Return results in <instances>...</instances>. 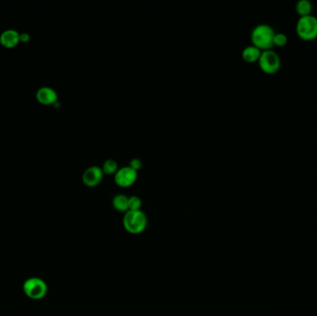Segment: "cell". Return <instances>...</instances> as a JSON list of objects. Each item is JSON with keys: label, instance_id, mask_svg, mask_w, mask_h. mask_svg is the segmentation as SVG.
<instances>
[{"label": "cell", "instance_id": "obj_10", "mask_svg": "<svg viewBox=\"0 0 317 316\" xmlns=\"http://www.w3.org/2000/svg\"><path fill=\"white\" fill-rule=\"evenodd\" d=\"M262 50L254 45H249L242 50V57L248 62H254L258 60Z\"/></svg>", "mask_w": 317, "mask_h": 316}, {"label": "cell", "instance_id": "obj_3", "mask_svg": "<svg viewBox=\"0 0 317 316\" xmlns=\"http://www.w3.org/2000/svg\"><path fill=\"white\" fill-rule=\"evenodd\" d=\"M296 32L303 40L317 38V17L312 14L300 16L296 23Z\"/></svg>", "mask_w": 317, "mask_h": 316}, {"label": "cell", "instance_id": "obj_11", "mask_svg": "<svg viewBox=\"0 0 317 316\" xmlns=\"http://www.w3.org/2000/svg\"><path fill=\"white\" fill-rule=\"evenodd\" d=\"M128 199L124 194H117L112 199V206L120 212L128 211Z\"/></svg>", "mask_w": 317, "mask_h": 316}, {"label": "cell", "instance_id": "obj_2", "mask_svg": "<svg viewBox=\"0 0 317 316\" xmlns=\"http://www.w3.org/2000/svg\"><path fill=\"white\" fill-rule=\"evenodd\" d=\"M123 223L128 233L139 235L146 230L148 226V218L141 210L128 211L125 212Z\"/></svg>", "mask_w": 317, "mask_h": 316}, {"label": "cell", "instance_id": "obj_7", "mask_svg": "<svg viewBox=\"0 0 317 316\" xmlns=\"http://www.w3.org/2000/svg\"><path fill=\"white\" fill-rule=\"evenodd\" d=\"M104 175L102 167L99 165H91L83 171V182L87 186H96L101 182Z\"/></svg>", "mask_w": 317, "mask_h": 316}, {"label": "cell", "instance_id": "obj_8", "mask_svg": "<svg viewBox=\"0 0 317 316\" xmlns=\"http://www.w3.org/2000/svg\"><path fill=\"white\" fill-rule=\"evenodd\" d=\"M36 99L44 105L54 104L58 100V94L52 87L42 86L36 91Z\"/></svg>", "mask_w": 317, "mask_h": 316}, {"label": "cell", "instance_id": "obj_14", "mask_svg": "<svg viewBox=\"0 0 317 316\" xmlns=\"http://www.w3.org/2000/svg\"><path fill=\"white\" fill-rule=\"evenodd\" d=\"M142 200L138 196H131L128 199V211L141 210Z\"/></svg>", "mask_w": 317, "mask_h": 316}, {"label": "cell", "instance_id": "obj_13", "mask_svg": "<svg viewBox=\"0 0 317 316\" xmlns=\"http://www.w3.org/2000/svg\"><path fill=\"white\" fill-rule=\"evenodd\" d=\"M118 163L116 160L113 158H107L102 166V170L104 172V174L107 175H111V174H115L117 170H118Z\"/></svg>", "mask_w": 317, "mask_h": 316}, {"label": "cell", "instance_id": "obj_1", "mask_svg": "<svg viewBox=\"0 0 317 316\" xmlns=\"http://www.w3.org/2000/svg\"><path fill=\"white\" fill-rule=\"evenodd\" d=\"M274 28L268 24H259L256 25L250 33V39L252 45L256 46L260 50H269L274 44V35H275Z\"/></svg>", "mask_w": 317, "mask_h": 316}, {"label": "cell", "instance_id": "obj_16", "mask_svg": "<svg viewBox=\"0 0 317 316\" xmlns=\"http://www.w3.org/2000/svg\"><path fill=\"white\" fill-rule=\"evenodd\" d=\"M129 166L132 167L135 171H137L138 169H140L142 166L141 159L139 158H133L130 160V164Z\"/></svg>", "mask_w": 317, "mask_h": 316}, {"label": "cell", "instance_id": "obj_15", "mask_svg": "<svg viewBox=\"0 0 317 316\" xmlns=\"http://www.w3.org/2000/svg\"><path fill=\"white\" fill-rule=\"evenodd\" d=\"M287 42H288V36L286 33H280V32L275 33L274 40H273L274 45L278 46V47H282L287 44Z\"/></svg>", "mask_w": 317, "mask_h": 316}, {"label": "cell", "instance_id": "obj_12", "mask_svg": "<svg viewBox=\"0 0 317 316\" xmlns=\"http://www.w3.org/2000/svg\"><path fill=\"white\" fill-rule=\"evenodd\" d=\"M295 8L297 12L300 14V16H304V15H309L312 12L313 9V4L310 0H299L296 3Z\"/></svg>", "mask_w": 317, "mask_h": 316}, {"label": "cell", "instance_id": "obj_9", "mask_svg": "<svg viewBox=\"0 0 317 316\" xmlns=\"http://www.w3.org/2000/svg\"><path fill=\"white\" fill-rule=\"evenodd\" d=\"M20 42V33L17 32L16 30L8 29L4 31L0 35V43L5 48L11 49L14 48Z\"/></svg>", "mask_w": 317, "mask_h": 316}, {"label": "cell", "instance_id": "obj_17", "mask_svg": "<svg viewBox=\"0 0 317 316\" xmlns=\"http://www.w3.org/2000/svg\"><path fill=\"white\" fill-rule=\"evenodd\" d=\"M29 39H30V35L28 33H23L20 34V41L27 42L29 41Z\"/></svg>", "mask_w": 317, "mask_h": 316}, {"label": "cell", "instance_id": "obj_4", "mask_svg": "<svg viewBox=\"0 0 317 316\" xmlns=\"http://www.w3.org/2000/svg\"><path fill=\"white\" fill-rule=\"evenodd\" d=\"M259 66L266 74H275L281 66V58L272 49L262 51L258 59Z\"/></svg>", "mask_w": 317, "mask_h": 316}, {"label": "cell", "instance_id": "obj_5", "mask_svg": "<svg viewBox=\"0 0 317 316\" xmlns=\"http://www.w3.org/2000/svg\"><path fill=\"white\" fill-rule=\"evenodd\" d=\"M25 295L32 300H41L48 293L47 283L38 277H31L24 283Z\"/></svg>", "mask_w": 317, "mask_h": 316}, {"label": "cell", "instance_id": "obj_6", "mask_svg": "<svg viewBox=\"0 0 317 316\" xmlns=\"http://www.w3.org/2000/svg\"><path fill=\"white\" fill-rule=\"evenodd\" d=\"M137 178V171H135L132 167L127 165L119 168L114 174L115 183L122 186L127 187L132 185Z\"/></svg>", "mask_w": 317, "mask_h": 316}]
</instances>
